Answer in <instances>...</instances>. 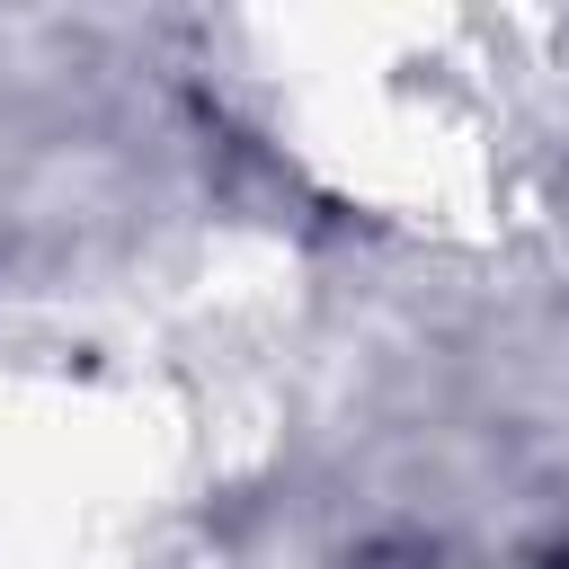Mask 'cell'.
Returning a JSON list of instances; mask_svg holds the SVG:
<instances>
[{"label": "cell", "mask_w": 569, "mask_h": 569, "mask_svg": "<svg viewBox=\"0 0 569 569\" xmlns=\"http://www.w3.org/2000/svg\"><path fill=\"white\" fill-rule=\"evenodd\" d=\"M560 569H569V560H560Z\"/></svg>", "instance_id": "cell-1"}]
</instances>
